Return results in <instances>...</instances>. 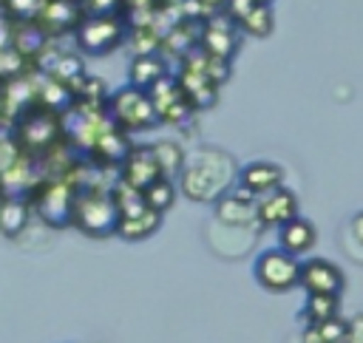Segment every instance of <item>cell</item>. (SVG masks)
Returning <instances> with one entry per match:
<instances>
[{"label":"cell","mask_w":363,"mask_h":343,"mask_svg":"<svg viewBox=\"0 0 363 343\" xmlns=\"http://www.w3.org/2000/svg\"><path fill=\"white\" fill-rule=\"evenodd\" d=\"M235 176V162L224 150L204 147L182 167V193L190 201H216L227 193L230 181Z\"/></svg>","instance_id":"cell-1"},{"label":"cell","mask_w":363,"mask_h":343,"mask_svg":"<svg viewBox=\"0 0 363 343\" xmlns=\"http://www.w3.org/2000/svg\"><path fill=\"white\" fill-rule=\"evenodd\" d=\"M11 133H14L17 145L23 147V153L26 156H34V153H43L45 147H51L57 142V136H60V119L45 105H40V108L28 105V111L20 113V119H17V125H14Z\"/></svg>","instance_id":"cell-2"},{"label":"cell","mask_w":363,"mask_h":343,"mask_svg":"<svg viewBox=\"0 0 363 343\" xmlns=\"http://www.w3.org/2000/svg\"><path fill=\"white\" fill-rule=\"evenodd\" d=\"M116 221H119V207H116L113 196L91 190V193H82L74 198L71 224H77L82 232L111 235V232H116Z\"/></svg>","instance_id":"cell-3"},{"label":"cell","mask_w":363,"mask_h":343,"mask_svg":"<svg viewBox=\"0 0 363 343\" xmlns=\"http://www.w3.org/2000/svg\"><path fill=\"white\" fill-rule=\"evenodd\" d=\"M252 275L267 292L281 295V292H289L301 283V261L295 255L284 252L281 247L264 249L252 264Z\"/></svg>","instance_id":"cell-4"},{"label":"cell","mask_w":363,"mask_h":343,"mask_svg":"<svg viewBox=\"0 0 363 343\" xmlns=\"http://www.w3.org/2000/svg\"><path fill=\"white\" fill-rule=\"evenodd\" d=\"M108 108H111V116H113L116 128L125 130V133L142 130L156 119V111H153V102H150L147 91H142L136 85H125V88L113 91Z\"/></svg>","instance_id":"cell-5"},{"label":"cell","mask_w":363,"mask_h":343,"mask_svg":"<svg viewBox=\"0 0 363 343\" xmlns=\"http://www.w3.org/2000/svg\"><path fill=\"white\" fill-rule=\"evenodd\" d=\"M122 40V23L113 14H88L77 26V45L88 54H108Z\"/></svg>","instance_id":"cell-6"},{"label":"cell","mask_w":363,"mask_h":343,"mask_svg":"<svg viewBox=\"0 0 363 343\" xmlns=\"http://www.w3.org/2000/svg\"><path fill=\"white\" fill-rule=\"evenodd\" d=\"M343 272L329 258H306L301 264V283L306 295H340L343 292Z\"/></svg>","instance_id":"cell-7"},{"label":"cell","mask_w":363,"mask_h":343,"mask_svg":"<svg viewBox=\"0 0 363 343\" xmlns=\"http://www.w3.org/2000/svg\"><path fill=\"white\" fill-rule=\"evenodd\" d=\"M31 207L48 224H68L74 213V193L65 184H48L37 198H31Z\"/></svg>","instance_id":"cell-8"},{"label":"cell","mask_w":363,"mask_h":343,"mask_svg":"<svg viewBox=\"0 0 363 343\" xmlns=\"http://www.w3.org/2000/svg\"><path fill=\"white\" fill-rule=\"evenodd\" d=\"M255 213H258V224L261 227H281V224H286V221H292L298 215V198H295L292 190L278 187V190H272V193L258 198Z\"/></svg>","instance_id":"cell-9"},{"label":"cell","mask_w":363,"mask_h":343,"mask_svg":"<svg viewBox=\"0 0 363 343\" xmlns=\"http://www.w3.org/2000/svg\"><path fill=\"white\" fill-rule=\"evenodd\" d=\"M159 176L162 173H159V164H156L150 147H130L128 156L122 159V184H128L139 193Z\"/></svg>","instance_id":"cell-10"},{"label":"cell","mask_w":363,"mask_h":343,"mask_svg":"<svg viewBox=\"0 0 363 343\" xmlns=\"http://www.w3.org/2000/svg\"><path fill=\"white\" fill-rule=\"evenodd\" d=\"M284 181V170L272 162H250L238 170V187L250 196H267L272 190H278Z\"/></svg>","instance_id":"cell-11"},{"label":"cell","mask_w":363,"mask_h":343,"mask_svg":"<svg viewBox=\"0 0 363 343\" xmlns=\"http://www.w3.org/2000/svg\"><path fill=\"white\" fill-rule=\"evenodd\" d=\"M258 201L255 196L238 190V193H224L221 198H216V218L227 227H247L252 221H258V213H255Z\"/></svg>","instance_id":"cell-12"},{"label":"cell","mask_w":363,"mask_h":343,"mask_svg":"<svg viewBox=\"0 0 363 343\" xmlns=\"http://www.w3.org/2000/svg\"><path fill=\"white\" fill-rule=\"evenodd\" d=\"M315 241H318V230H315V224H312L309 218H303V215H295L292 221H286V224L278 227V247H281L284 252L295 255V258L306 255V252L315 247Z\"/></svg>","instance_id":"cell-13"},{"label":"cell","mask_w":363,"mask_h":343,"mask_svg":"<svg viewBox=\"0 0 363 343\" xmlns=\"http://www.w3.org/2000/svg\"><path fill=\"white\" fill-rule=\"evenodd\" d=\"M31 210H34L31 201L23 198L20 193L0 196V232L6 238H20L31 221Z\"/></svg>","instance_id":"cell-14"},{"label":"cell","mask_w":363,"mask_h":343,"mask_svg":"<svg viewBox=\"0 0 363 343\" xmlns=\"http://www.w3.org/2000/svg\"><path fill=\"white\" fill-rule=\"evenodd\" d=\"M23 164H26V153L17 145L14 133L0 128V196L11 193V179L20 173Z\"/></svg>","instance_id":"cell-15"},{"label":"cell","mask_w":363,"mask_h":343,"mask_svg":"<svg viewBox=\"0 0 363 343\" xmlns=\"http://www.w3.org/2000/svg\"><path fill=\"white\" fill-rule=\"evenodd\" d=\"M201 48L216 60H227L235 48V34L230 31V26H221L218 20H213L201 34Z\"/></svg>","instance_id":"cell-16"},{"label":"cell","mask_w":363,"mask_h":343,"mask_svg":"<svg viewBox=\"0 0 363 343\" xmlns=\"http://www.w3.org/2000/svg\"><path fill=\"white\" fill-rule=\"evenodd\" d=\"M128 77H130V85L142 88V91H150L159 79H164V65L159 57H150V54H142L130 62L128 68Z\"/></svg>","instance_id":"cell-17"},{"label":"cell","mask_w":363,"mask_h":343,"mask_svg":"<svg viewBox=\"0 0 363 343\" xmlns=\"http://www.w3.org/2000/svg\"><path fill=\"white\" fill-rule=\"evenodd\" d=\"M238 28L244 31V34H250V37H258V40H264V37H269V31H272V26H275V20H272V11H269V6H261V3H255V6H250L238 20Z\"/></svg>","instance_id":"cell-18"},{"label":"cell","mask_w":363,"mask_h":343,"mask_svg":"<svg viewBox=\"0 0 363 343\" xmlns=\"http://www.w3.org/2000/svg\"><path fill=\"white\" fill-rule=\"evenodd\" d=\"M337 309H340V295H306L303 317L309 320V326H320L337 317Z\"/></svg>","instance_id":"cell-19"},{"label":"cell","mask_w":363,"mask_h":343,"mask_svg":"<svg viewBox=\"0 0 363 343\" xmlns=\"http://www.w3.org/2000/svg\"><path fill=\"white\" fill-rule=\"evenodd\" d=\"M142 198H145V204H147L150 210H156V213L170 210L173 201H176V184H173V179H167V176L153 179V181L142 190Z\"/></svg>","instance_id":"cell-20"},{"label":"cell","mask_w":363,"mask_h":343,"mask_svg":"<svg viewBox=\"0 0 363 343\" xmlns=\"http://www.w3.org/2000/svg\"><path fill=\"white\" fill-rule=\"evenodd\" d=\"M150 150H153V159H156L162 176L173 179V176L182 173V167H184V150H182L176 142H167V139H164V142H156Z\"/></svg>","instance_id":"cell-21"},{"label":"cell","mask_w":363,"mask_h":343,"mask_svg":"<svg viewBox=\"0 0 363 343\" xmlns=\"http://www.w3.org/2000/svg\"><path fill=\"white\" fill-rule=\"evenodd\" d=\"M45 0H6V14L14 20V23H28L34 20L40 11H43Z\"/></svg>","instance_id":"cell-22"},{"label":"cell","mask_w":363,"mask_h":343,"mask_svg":"<svg viewBox=\"0 0 363 343\" xmlns=\"http://www.w3.org/2000/svg\"><path fill=\"white\" fill-rule=\"evenodd\" d=\"M315 329L320 332V337L326 343H343L346 340V320H340V317H332V320H326V323H320Z\"/></svg>","instance_id":"cell-23"},{"label":"cell","mask_w":363,"mask_h":343,"mask_svg":"<svg viewBox=\"0 0 363 343\" xmlns=\"http://www.w3.org/2000/svg\"><path fill=\"white\" fill-rule=\"evenodd\" d=\"M343 343H363V312L346 320V340Z\"/></svg>","instance_id":"cell-24"},{"label":"cell","mask_w":363,"mask_h":343,"mask_svg":"<svg viewBox=\"0 0 363 343\" xmlns=\"http://www.w3.org/2000/svg\"><path fill=\"white\" fill-rule=\"evenodd\" d=\"M11 40H14V20L6 11H0V51L9 48Z\"/></svg>","instance_id":"cell-25"},{"label":"cell","mask_w":363,"mask_h":343,"mask_svg":"<svg viewBox=\"0 0 363 343\" xmlns=\"http://www.w3.org/2000/svg\"><path fill=\"white\" fill-rule=\"evenodd\" d=\"M349 238L363 247V213H357V215L352 218V224H349Z\"/></svg>","instance_id":"cell-26"},{"label":"cell","mask_w":363,"mask_h":343,"mask_svg":"<svg viewBox=\"0 0 363 343\" xmlns=\"http://www.w3.org/2000/svg\"><path fill=\"white\" fill-rule=\"evenodd\" d=\"M301 343H326V340L320 337V332H318L315 326H309V329L301 334Z\"/></svg>","instance_id":"cell-27"},{"label":"cell","mask_w":363,"mask_h":343,"mask_svg":"<svg viewBox=\"0 0 363 343\" xmlns=\"http://www.w3.org/2000/svg\"><path fill=\"white\" fill-rule=\"evenodd\" d=\"M204 9H227V0H199Z\"/></svg>","instance_id":"cell-28"},{"label":"cell","mask_w":363,"mask_h":343,"mask_svg":"<svg viewBox=\"0 0 363 343\" xmlns=\"http://www.w3.org/2000/svg\"><path fill=\"white\" fill-rule=\"evenodd\" d=\"M252 3H261V6H269L272 0H252Z\"/></svg>","instance_id":"cell-29"},{"label":"cell","mask_w":363,"mask_h":343,"mask_svg":"<svg viewBox=\"0 0 363 343\" xmlns=\"http://www.w3.org/2000/svg\"><path fill=\"white\" fill-rule=\"evenodd\" d=\"M3 9H6V0H0V11H3Z\"/></svg>","instance_id":"cell-30"}]
</instances>
